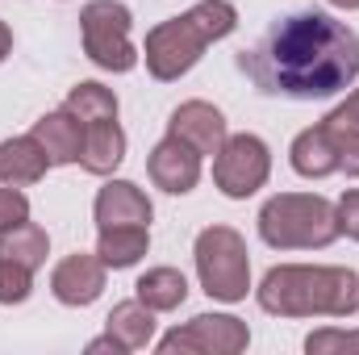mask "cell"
I'll return each instance as SVG.
<instances>
[{"label":"cell","mask_w":359,"mask_h":355,"mask_svg":"<svg viewBox=\"0 0 359 355\" xmlns=\"http://www.w3.org/2000/svg\"><path fill=\"white\" fill-rule=\"evenodd\" d=\"M243 76L268 96L326 100L351 88L359 76V34L330 13L301 8L276 17L268 34L238 55Z\"/></svg>","instance_id":"cell-1"},{"label":"cell","mask_w":359,"mask_h":355,"mask_svg":"<svg viewBox=\"0 0 359 355\" xmlns=\"http://www.w3.org/2000/svg\"><path fill=\"white\" fill-rule=\"evenodd\" d=\"M259 305L280 318H351L359 309V276L351 267L280 264L259 284Z\"/></svg>","instance_id":"cell-2"},{"label":"cell","mask_w":359,"mask_h":355,"mask_svg":"<svg viewBox=\"0 0 359 355\" xmlns=\"http://www.w3.org/2000/svg\"><path fill=\"white\" fill-rule=\"evenodd\" d=\"M238 13L230 0H201L192 13L172 17L147 34V72L155 80H180L184 72L196 67L209 42L234 34Z\"/></svg>","instance_id":"cell-3"},{"label":"cell","mask_w":359,"mask_h":355,"mask_svg":"<svg viewBox=\"0 0 359 355\" xmlns=\"http://www.w3.org/2000/svg\"><path fill=\"white\" fill-rule=\"evenodd\" d=\"M259 239L276 251H313L339 239V209L318 192H280L259 209Z\"/></svg>","instance_id":"cell-4"},{"label":"cell","mask_w":359,"mask_h":355,"mask_svg":"<svg viewBox=\"0 0 359 355\" xmlns=\"http://www.w3.org/2000/svg\"><path fill=\"white\" fill-rule=\"evenodd\" d=\"M196 276L201 288L213 301H243L251 288V260H247V243L238 230L230 226H209L196 239Z\"/></svg>","instance_id":"cell-5"},{"label":"cell","mask_w":359,"mask_h":355,"mask_svg":"<svg viewBox=\"0 0 359 355\" xmlns=\"http://www.w3.org/2000/svg\"><path fill=\"white\" fill-rule=\"evenodd\" d=\"M84 55L104 72H130L138 63V51L130 42V8L117 0H92L80 13Z\"/></svg>","instance_id":"cell-6"},{"label":"cell","mask_w":359,"mask_h":355,"mask_svg":"<svg viewBox=\"0 0 359 355\" xmlns=\"http://www.w3.org/2000/svg\"><path fill=\"white\" fill-rule=\"evenodd\" d=\"M268 172H271V155H268V147H264V138H255V134L226 138L222 151H217V159H213V184L226 196H234V201L259 192L268 184Z\"/></svg>","instance_id":"cell-7"},{"label":"cell","mask_w":359,"mask_h":355,"mask_svg":"<svg viewBox=\"0 0 359 355\" xmlns=\"http://www.w3.org/2000/svg\"><path fill=\"white\" fill-rule=\"evenodd\" d=\"M251 330L247 322L230 318V314H201L188 326H176L172 335L159 339V351H205V355H238L247 351Z\"/></svg>","instance_id":"cell-8"},{"label":"cell","mask_w":359,"mask_h":355,"mask_svg":"<svg viewBox=\"0 0 359 355\" xmlns=\"http://www.w3.org/2000/svg\"><path fill=\"white\" fill-rule=\"evenodd\" d=\"M147 176L155 180V188H163V192H172V196H184V192H192L196 180H201V151H196L192 142L176 138V134H168V138L151 151Z\"/></svg>","instance_id":"cell-9"},{"label":"cell","mask_w":359,"mask_h":355,"mask_svg":"<svg viewBox=\"0 0 359 355\" xmlns=\"http://www.w3.org/2000/svg\"><path fill=\"white\" fill-rule=\"evenodd\" d=\"M168 134L192 142L201 155H217L222 142L230 138V134H226V117H222L209 100H184L176 113H172V121H168Z\"/></svg>","instance_id":"cell-10"},{"label":"cell","mask_w":359,"mask_h":355,"mask_svg":"<svg viewBox=\"0 0 359 355\" xmlns=\"http://www.w3.org/2000/svg\"><path fill=\"white\" fill-rule=\"evenodd\" d=\"M50 293L63 305H92L104 293V264L100 255H67L50 272Z\"/></svg>","instance_id":"cell-11"},{"label":"cell","mask_w":359,"mask_h":355,"mask_svg":"<svg viewBox=\"0 0 359 355\" xmlns=\"http://www.w3.org/2000/svg\"><path fill=\"white\" fill-rule=\"evenodd\" d=\"M151 201L138 184L130 180H113L96 192V226L113 230V226H151Z\"/></svg>","instance_id":"cell-12"},{"label":"cell","mask_w":359,"mask_h":355,"mask_svg":"<svg viewBox=\"0 0 359 355\" xmlns=\"http://www.w3.org/2000/svg\"><path fill=\"white\" fill-rule=\"evenodd\" d=\"M34 138L42 142L50 168L80 163V155H84V121L76 113H67V109H55L42 121H34Z\"/></svg>","instance_id":"cell-13"},{"label":"cell","mask_w":359,"mask_h":355,"mask_svg":"<svg viewBox=\"0 0 359 355\" xmlns=\"http://www.w3.org/2000/svg\"><path fill=\"white\" fill-rule=\"evenodd\" d=\"M292 168L297 176H309V180H322L330 172H339V147H334V130L322 121L313 130H301L292 138Z\"/></svg>","instance_id":"cell-14"},{"label":"cell","mask_w":359,"mask_h":355,"mask_svg":"<svg viewBox=\"0 0 359 355\" xmlns=\"http://www.w3.org/2000/svg\"><path fill=\"white\" fill-rule=\"evenodd\" d=\"M46 168H50V159H46V151H42V142L34 134L0 142V180L4 184H17V188L38 184L46 176Z\"/></svg>","instance_id":"cell-15"},{"label":"cell","mask_w":359,"mask_h":355,"mask_svg":"<svg viewBox=\"0 0 359 355\" xmlns=\"http://www.w3.org/2000/svg\"><path fill=\"white\" fill-rule=\"evenodd\" d=\"M121 159H126V134H121L117 117L113 121H92V126H84V155H80L84 172L109 176Z\"/></svg>","instance_id":"cell-16"},{"label":"cell","mask_w":359,"mask_h":355,"mask_svg":"<svg viewBox=\"0 0 359 355\" xmlns=\"http://www.w3.org/2000/svg\"><path fill=\"white\" fill-rule=\"evenodd\" d=\"M151 335H155V309H147L138 297L113 305V314H109V339L121 351H142L151 343Z\"/></svg>","instance_id":"cell-17"},{"label":"cell","mask_w":359,"mask_h":355,"mask_svg":"<svg viewBox=\"0 0 359 355\" xmlns=\"http://www.w3.org/2000/svg\"><path fill=\"white\" fill-rule=\"evenodd\" d=\"M151 247V234L147 226H113V230H100V243H96V255L104 267H134Z\"/></svg>","instance_id":"cell-18"},{"label":"cell","mask_w":359,"mask_h":355,"mask_svg":"<svg viewBox=\"0 0 359 355\" xmlns=\"http://www.w3.org/2000/svg\"><path fill=\"white\" fill-rule=\"evenodd\" d=\"M138 301L155 314H168V309H180L184 297H188V280L180 276L176 267H151L138 284Z\"/></svg>","instance_id":"cell-19"},{"label":"cell","mask_w":359,"mask_h":355,"mask_svg":"<svg viewBox=\"0 0 359 355\" xmlns=\"http://www.w3.org/2000/svg\"><path fill=\"white\" fill-rule=\"evenodd\" d=\"M46 251H50V239H46V230L34 226V222H21V226L4 230V239H0V255L25 264L29 272L46 264Z\"/></svg>","instance_id":"cell-20"},{"label":"cell","mask_w":359,"mask_h":355,"mask_svg":"<svg viewBox=\"0 0 359 355\" xmlns=\"http://www.w3.org/2000/svg\"><path fill=\"white\" fill-rule=\"evenodd\" d=\"M63 109H67V113H76L84 126H92V121H113V117H117V96L104 88V84L84 80V84H76V88L67 92Z\"/></svg>","instance_id":"cell-21"},{"label":"cell","mask_w":359,"mask_h":355,"mask_svg":"<svg viewBox=\"0 0 359 355\" xmlns=\"http://www.w3.org/2000/svg\"><path fill=\"white\" fill-rule=\"evenodd\" d=\"M29 276H34V272L25 264L0 255V305H21V301L29 297Z\"/></svg>","instance_id":"cell-22"},{"label":"cell","mask_w":359,"mask_h":355,"mask_svg":"<svg viewBox=\"0 0 359 355\" xmlns=\"http://www.w3.org/2000/svg\"><path fill=\"white\" fill-rule=\"evenodd\" d=\"M21 222H29V201L17 184H8V188H0V234L21 226Z\"/></svg>","instance_id":"cell-23"},{"label":"cell","mask_w":359,"mask_h":355,"mask_svg":"<svg viewBox=\"0 0 359 355\" xmlns=\"http://www.w3.org/2000/svg\"><path fill=\"white\" fill-rule=\"evenodd\" d=\"M305 351L309 355H326V351H359V335L347 330H318L305 339Z\"/></svg>","instance_id":"cell-24"},{"label":"cell","mask_w":359,"mask_h":355,"mask_svg":"<svg viewBox=\"0 0 359 355\" xmlns=\"http://www.w3.org/2000/svg\"><path fill=\"white\" fill-rule=\"evenodd\" d=\"M330 130H334V147H339V168L359 180V130H347V126H330Z\"/></svg>","instance_id":"cell-25"},{"label":"cell","mask_w":359,"mask_h":355,"mask_svg":"<svg viewBox=\"0 0 359 355\" xmlns=\"http://www.w3.org/2000/svg\"><path fill=\"white\" fill-rule=\"evenodd\" d=\"M334 209H339V234H347V239H355L359 243V188L355 192H347Z\"/></svg>","instance_id":"cell-26"},{"label":"cell","mask_w":359,"mask_h":355,"mask_svg":"<svg viewBox=\"0 0 359 355\" xmlns=\"http://www.w3.org/2000/svg\"><path fill=\"white\" fill-rule=\"evenodd\" d=\"M326 126H347V130H359V88L351 92V96H347L330 117H326Z\"/></svg>","instance_id":"cell-27"},{"label":"cell","mask_w":359,"mask_h":355,"mask_svg":"<svg viewBox=\"0 0 359 355\" xmlns=\"http://www.w3.org/2000/svg\"><path fill=\"white\" fill-rule=\"evenodd\" d=\"M13 51V34H8V25L0 21V63H4V55Z\"/></svg>","instance_id":"cell-28"},{"label":"cell","mask_w":359,"mask_h":355,"mask_svg":"<svg viewBox=\"0 0 359 355\" xmlns=\"http://www.w3.org/2000/svg\"><path fill=\"white\" fill-rule=\"evenodd\" d=\"M334 8H359V0H330Z\"/></svg>","instance_id":"cell-29"}]
</instances>
